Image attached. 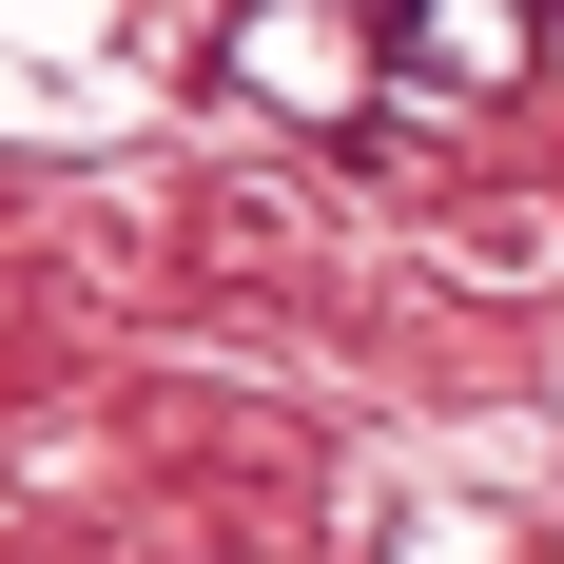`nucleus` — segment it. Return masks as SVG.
<instances>
[{"label": "nucleus", "mask_w": 564, "mask_h": 564, "mask_svg": "<svg viewBox=\"0 0 564 564\" xmlns=\"http://www.w3.org/2000/svg\"><path fill=\"white\" fill-rule=\"evenodd\" d=\"M370 58H390L409 98H507V78H525V0H390Z\"/></svg>", "instance_id": "1"}]
</instances>
